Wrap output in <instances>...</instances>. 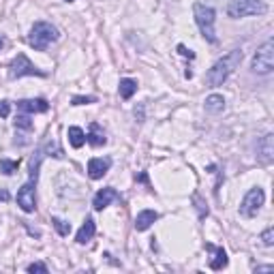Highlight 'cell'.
<instances>
[{"instance_id": "44dd1931", "label": "cell", "mask_w": 274, "mask_h": 274, "mask_svg": "<svg viewBox=\"0 0 274 274\" xmlns=\"http://www.w3.org/2000/svg\"><path fill=\"white\" fill-rule=\"evenodd\" d=\"M52 225L56 227V232H58L60 236H69V234H71V223L62 221V218H58V216H54V218H52Z\"/></svg>"}, {"instance_id": "f546056e", "label": "cell", "mask_w": 274, "mask_h": 274, "mask_svg": "<svg viewBox=\"0 0 274 274\" xmlns=\"http://www.w3.org/2000/svg\"><path fill=\"white\" fill-rule=\"evenodd\" d=\"M3 47H5V41H3V39H0V49H3Z\"/></svg>"}, {"instance_id": "83f0119b", "label": "cell", "mask_w": 274, "mask_h": 274, "mask_svg": "<svg viewBox=\"0 0 274 274\" xmlns=\"http://www.w3.org/2000/svg\"><path fill=\"white\" fill-rule=\"evenodd\" d=\"M274 270V266H261V268H257V272H272Z\"/></svg>"}, {"instance_id": "6da1fadb", "label": "cell", "mask_w": 274, "mask_h": 274, "mask_svg": "<svg viewBox=\"0 0 274 274\" xmlns=\"http://www.w3.org/2000/svg\"><path fill=\"white\" fill-rule=\"evenodd\" d=\"M242 58H244L242 52L234 49V52H229L227 56H223L221 60H216L212 67L208 69V73H206V84L210 86V88H218V86H223L229 75H232L240 67Z\"/></svg>"}, {"instance_id": "603a6c76", "label": "cell", "mask_w": 274, "mask_h": 274, "mask_svg": "<svg viewBox=\"0 0 274 274\" xmlns=\"http://www.w3.org/2000/svg\"><path fill=\"white\" fill-rule=\"evenodd\" d=\"M96 96H73L71 98V105H88V103H94Z\"/></svg>"}, {"instance_id": "8fae6325", "label": "cell", "mask_w": 274, "mask_h": 274, "mask_svg": "<svg viewBox=\"0 0 274 274\" xmlns=\"http://www.w3.org/2000/svg\"><path fill=\"white\" fill-rule=\"evenodd\" d=\"M109 165H112V161L109 159H90L88 161V176L92 180L103 178L107 173V169H109Z\"/></svg>"}, {"instance_id": "cb8c5ba5", "label": "cell", "mask_w": 274, "mask_h": 274, "mask_svg": "<svg viewBox=\"0 0 274 274\" xmlns=\"http://www.w3.org/2000/svg\"><path fill=\"white\" fill-rule=\"evenodd\" d=\"M261 242H264L266 246H272L274 244V229L272 227H268L264 234H261Z\"/></svg>"}, {"instance_id": "4fadbf2b", "label": "cell", "mask_w": 274, "mask_h": 274, "mask_svg": "<svg viewBox=\"0 0 274 274\" xmlns=\"http://www.w3.org/2000/svg\"><path fill=\"white\" fill-rule=\"evenodd\" d=\"M94 232H96V225H94V221L88 216L84 221V225L80 227V232H78V236H75V240H78V244H88L90 240L94 238Z\"/></svg>"}, {"instance_id": "ac0fdd59", "label": "cell", "mask_w": 274, "mask_h": 274, "mask_svg": "<svg viewBox=\"0 0 274 274\" xmlns=\"http://www.w3.org/2000/svg\"><path fill=\"white\" fill-rule=\"evenodd\" d=\"M69 144L73 148H82L86 144V133H84L80 127H71L69 129Z\"/></svg>"}, {"instance_id": "ba28073f", "label": "cell", "mask_w": 274, "mask_h": 274, "mask_svg": "<svg viewBox=\"0 0 274 274\" xmlns=\"http://www.w3.org/2000/svg\"><path fill=\"white\" fill-rule=\"evenodd\" d=\"M17 206L24 212L37 210V180L30 178L26 184H21V189L17 191Z\"/></svg>"}, {"instance_id": "e0dca14e", "label": "cell", "mask_w": 274, "mask_h": 274, "mask_svg": "<svg viewBox=\"0 0 274 274\" xmlns=\"http://www.w3.org/2000/svg\"><path fill=\"white\" fill-rule=\"evenodd\" d=\"M225 109V98L221 94H210L206 98V112L208 114H221Z\"/></svg>"}, {"instance_id": "277c9868", "label": "cell", "mask_w": 274, "mask_h": 274, "mask_svg": "<svg viewBox=\"0 0 274 274\" xmlns=\"http://www.w3.org/2000/svg\"><path fill=\"white\" fill-rule=\"evenodd\" d=\"M193 13H195V21H197V26H200L204 39L210 41V43H216V35H214V9L195 3Z\"/></svg>"}, {"instance_id": "ffe728a7", "label": "cell", "mask_w": 274, "mask_h": 274, "mask_svg": "<svg viewBox=\"0 0 274 274\" xmlns=\"http://www.w3.org/2000/svg\"><path fill=\"white\" fill-rule=\"evenodd\" d=\"M19 163L17 161H11V159H0V171L7 173V176H13V173L17 171Z\"/></svg>"}, {"instance_id": "4316f807", "label": "cell", "mask_w": 274, "mask_h": 274, "mask_svg": "<svg viewBox=\"0 0 274 274\" xmlns=\"http://www.w3.org/2000/svg\"><path fill=\"white\" fill-rule=\"evenodd\" d=\"M178 52L182 54V56H186V58H195V54H193L191 49H186L184 45H178Z\"/></svg>"}, {"instance_id": "484cf974", "label": "cell", "mask_w": 274, "mask_h": 274, "mask_svg": "<svg viewBox=\"0 0 274 274\" xmlns=\"http://www.w3.org/2000/svg\"><path fill=\"white\" fill-rule=\"evenodd\" d=\"M9 114H11V103L0 101V118H9Z\"/></svg>"}, {"instance_id": "3957f363", "label": "cell", "mask_w": 274, "mask_h": 274, "mask_svg": "<svg viewBox=\"0 0 274 274\" xmlns=\"http://www.w3.org/2000/svg\"><path fill=\"white\" fill-rule=\"evenodd\" d=\"M268 11L266 0H232L227 7L229 17H248V15H261Z\"/></svg>"}, {"instance_id": "5bb4252c", "label": "cell", "mask_w": 274, "mask_h": 274, "mask_svg": "<svg viewBox=\"0 0 274 274\" xmlns=\"http://www.w3.org/2000/svg\"><path fill=\"white\" fill-rule=\"evenodd\" d=\"M86 141H88L90 146H94V148H101V146L107 144V137H105V133H103V129L98 127L96 122H92L88 135H86Z\"/></svg>"}, {"instance_id": "4dcf8cb0", "label": "cell", "mask_w": 274, "mask_h": 274, "mask_svg": "<svg viewBox=\"0 0 274 274\" xmlns=\"http://www.w3.org/2000/svg\"><path fill=\"white\" fill-rule=\"evenodd\" d=\"M67 3H71V0H67Z\"/></svg>"}, {"instance_id": "8992f818", "label": "cell", "mask_w": 274, "mask_h": 274, "mask_svg": "<svg viewBox=\"0 0 274 274\" xmlns=\"http://www.w3.org/2000/svg\"><path fill=\"white\" fill-rule=\"evenodd\" d=\"M24 75H39V78H45V71L37 69L35 64L28 60L26 54H17L9 64V78L17 80V78H24Z\"/></svg>"}, {"instance_id": "9a60e30c", "label": "cell", "mask_w": 274, "mask_h": 274, "mask_svg": "<svg viewBox=\"0 0 274 274\" xmlns=\"http://www.w3.org/2000/svg\"><path fill=\"white\" fill-rule=\"evenodd\" d=\"M157 218H159V212H155V210H141L137 214V218H135V229H137V232H146V229L155 223Z\"/></svg>"}, {"instance_id": "7a4b0ae2", "label": "cell", "mask_w": 274, "mask_h": 274, "mask_svg": "<svg viewBox=\"0 0 274 274\" xmlns=\"http://www.w3.org/2000/svg\"><path fill=\"white\" fill-rule=\"evenodd\" d=\"M54 41H58V30H56V26H52L49 21H37V24L32 26L28 43L37 52H45L47 45Z\"/></svg>"}, {"instance_id": "2e32d148", "label": "cell", "mask_w": 274, "mask_h": 274, "mask_svg": "<svg viewBox=\"0 0 274 274\" xmlns=\"http://www.w3.org/2000/svg\"><path fill=\"white\" fill-rule=\"evenodd\" d=\"M208 251H212V253H214V257L210 259V268L212 270H223L227 266V253L223 248H216L212 244H208Z\"/></svg>"}, {"instance_id": "30bf717a", "label": "cell", "mask_w": 274, "mask_h": 274, "mask_svg": "<svg viewBox=\"0 0 274 274\" xmlns=\"http://www.w3.org/2000/svg\"><path fill=\"white\" fill-rule=\"evenodd\" d=\"M118 200V193L116 189H112V186H107V189H101L96 195H94V200H92V206H94V210H103V208H107L112 202Z\"/></svg>"}, {"instance_id": "9c48e42d", "label": "cell", "mask_w": 274, "mask_h": 274, "mask_svg": "<svg viewBox=\"0 0 274 274\" xmlns=\"http://www.w3.org/2000/svg\"><path fill=\"white\" fill-rule=\"evenodd\" d=\"M17 109L24 114H43L49 109V103L45 98H24V101L17 103Z\"/></svg>"}, {"instance_id": "5b68a950", "label": "cell", "mask_w": 274, "mask_h": 274, "mask_svg": "<svg viewBox=\"0 0 274 274\" xmlns=\"http://www.w3.org/2000/svg\"><path fill=\"white\" fill-rule=\"evenodd\" d=\"M272 69H274V43L272 39H268L253 56V71L259 75H268Z\"/></svg>"}, {"instance_id": "f1b7e54d", "label": "cell", "mask_w": 274, "mask_h": 274, "mask_svg": "<svg viewBox=\"0 0 274 274\" xmlns=\"http://www.w3.org/2000/svg\"><path fill=\"white\" fill-rule=\"evenodd\" d=\"M0 200H3V202L9 200V193H7V191H0Z\"/></svg>"}, {"instance_id": "7c38bea8", "label": "cell", "mask_w": 274, "mask_h": 274, "mask_svg": "<svg viewBox=\"0 0 274 274\" xmlns=\"http://www.w3.org/2000/svg\"><path fill=\"white\" fill-rule=\"evenodd\" d=\"M257 155H259L261 163H272V157H274V135L272 133H268L257 144Z\"/></svg>"}, {"instance_id": "d6986e66", "label": "cell", "mask_w": 274, "mask_h": 274, "mask_svg": "<svg viewBox=\"0 0 274 274\" xmlns=\"http://www.w3.org/2000/svg\"><path fill=\"white\" fill-rule=\"evenodd\" d=\"M137 92V82H133V80H120V96L124 98H131Z\"/></svg>"}, {"instance_id": "d4e9b609", "label": "cell", "mask_w": 274, "mask_h": 274, "mask_svg": "<svg viewBox=\"0 0 274 274\" xmlns=\"http://www.w3.org/2000/svg\"><path fill=\"white\" fill-rule=\"evenodd\" d=\"M28 272H30V274H35V272L47 274V266H45V264H30V266H28Z\"/></svg>"}, {"instance_id": "7402d4cb", "label": "cell", "mask_w": 274, "mask_h": 274, "mask_svg": "<svg viewBox=\"0 0 274 274\" xmlns=\"http://www.w3.org/2000/svg\"><path fill=\"white\" fill-rule=\"evenodd\" d=\"M15 129H24V131H30L32 129V122L28 116H17L15 118Z\"/></svg>"}, {"instance_id": "52a82bcc", "label": "cell", "mask_w": 274, "mask_h": 274, "mask_svg": "<svg viewBox=\"0 0 274 274\" xmlns=\"http://www.w3.org/2000/svg\"><path fill=\"white\" fill-rule=\"evenodd\" d=\"M264 202H266V193H264V189L255 186V189H251V191L244 195L242 204H240V214L246 216V218L257 216V212L261 210Z\"/></svg>"}]
</instances>
